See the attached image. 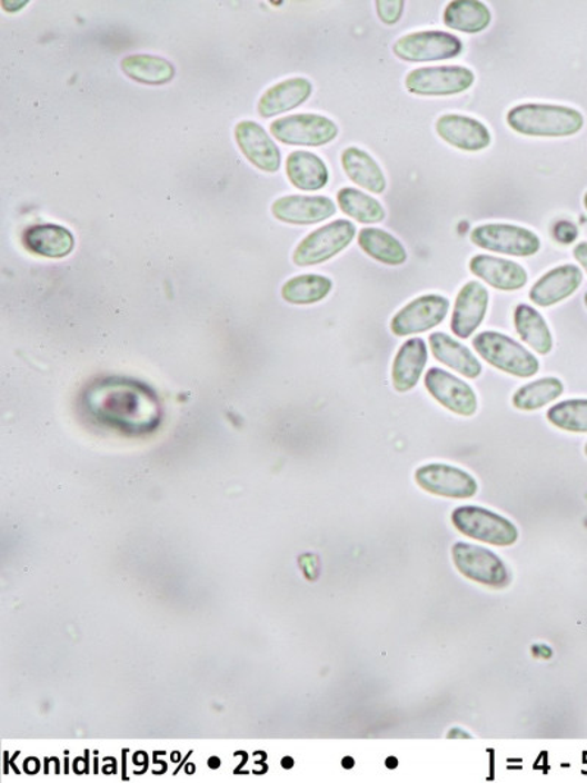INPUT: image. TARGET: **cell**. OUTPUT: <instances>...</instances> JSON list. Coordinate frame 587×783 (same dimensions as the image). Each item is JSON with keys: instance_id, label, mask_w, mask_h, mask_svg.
<instances>
[{"instance_id": "cell-1", "label": "cell", "mask_w": 587, "mask_h": 783, "mask_svg": "<svg viewBox=\"0 0 587 783\" xmlns=\"http://www.w3.org/2000/svg\"><path fill=\"white\" fill-rule=\"evenodd\" d=\"M91 418L105 427L127 434H143L158 427L160 406L143 384L128 379H103L84 396Z\"/></svg>"}, {"instance_id": "cell-2", "label": "cell", "mask_w": 587, "mask_h": 783, "mask_svg": "<svg viewBox=\"0 0 587 783\" xmlns=\"http://www.w3.org/2000/svg\"><path fill=\"white\" fill-rule=\"evenodd\" d=\"M508 126L518 135L529 137H570L585 126L576 109L559 105H520L507 116Z\"/></svg>"}, {"instance_id": "cell-3", "label": "cell", "mask_w": 587, "mask_h": 783, "mask_svg": "<svg viewBox=\"0 0 587 783\" xmlns=\"http://www.w3.org/2000/svg\"><path fill=\"white\" fill-rule=\"evenodd\" d=\"M474 349L490 366L513 377L531 378L539 373V360L506 334L495 331L477 334Z\"/></svg>"}, {"instance_id": "cell-4", "label": "cell", "mask_w": 587, "mask_h": 783, "mask_svg": "<svg viewBox=\"0 0 587 783\" xmlns=\"http://www.w3.org/2000/svg\"><path fill=\"white\" fill-rule=\"evenodd\" d=\"M451 521L458 533L490 546L510 547L518 539L517 526L511 521L485 507H457Z\"/></svg>"}, {"instance_id": "cell-5", "label": "cell", "mask_w": 587, "mask_h": 783, "mask_svg": "<svg viewBox=\"0 0 587 783\" xmlns=\"http://www.w3.org/2000/svg\"><path fill=\"white\" fill-rule=\"evenodd\" d=\"M457 571L467 579L490 588H506L511 575L506 563L490 549L469 543H456L451 549Z\"/></svg>"}, {"instance_id": "cell-6", "label": "cell", "mask_w": 587, "mask_h": 783, "mask_svg": "<svg viewBox=\"0 0 587 783\" xmlns=\"http://www.w3.org/2000/svg\"><path fill=\"white\" fill-rule=\"evenodd\" d=\"M355 224L338 219L311 232L297 246L292 260L298 267H314L341 254L355 240Z\"/></svg>"}, {"instance_id": "cell-7", "label": "cell", "mask_w": 587, "mask_h": 783, "mask_svg": "<svg viewBox=\"0 0 587 783\" xmlns=\"http://www.w3.org/2000/svg\"><path fill=\"white\" fill-rule=\"evenodd\" d=\"M470 240L480 249L495 251L516 258H527L540 250V238L527 228L510 226V224H488L476 227Z\"/></svg>"}, {"instance_id": "cell-8", "label": "cell", "mask_w": 587, "mask_h": 783, "mask_svg": "<svg viewBox=\"0 0 587 783\" xmlns=\"http://www.w3.org/2000/svg\"><path fill=\"white\" fill-rule=\"evenodd\" d=\"M270 135L281 143L319 148L330 143L338 136V127L327 117L298 113L272 122Z\"/></svg>"}, {"instance_id": "cell-9", "label": "cell", "mask_w": 587, "mask_h": 783, "mask_svg": "<svg viewBox=\"0 0 587 783\" xmlns=\"http://www.w3.org/2000/svg\"><path fill=\"white\" fill-rule=\"evenodd\" d=\"M461 52V40L445 31H419L404 36L394 44V53L407 62L445 61Z\"/></svg>"}, {"instance_id": "cell-10", "label": "cell", "mask_w": 587, "mask_h": 783, "mask_svg": "<svg viewBox=\"0 0 587 783\" xmlns=\"http://www.w3.org/2000/svg\"><path fill=\"white\" fill-rule=\"evenodd\" d=\"M415 479L424 492L454 500L475 497L479 489L474 475L447 464L420 466L416 470Z\"/></svg>"}, {"instance_id": "cell-11", "label": "cell", "mask_w": 587, "mask_h": 783, "mask_svg": "<svg viewBox=\"0 0 587 783\" xmlns=\"http://www.w3.org/2000/svg\"><path fill=\"white\" fill-rule=\"evenodd\" d=\"M474 71L465 67H426L407 76L406 87L412 95L451 96L470 89Z\"/></svg>"}, {"instance_id": "cell-12", "label": "cell", "mask_w": 587, "mask_h": 783, "mask_svg": "<svg viewBox=\"0 0 587 783\" xmlns=\"http://www.w3.org/2000/svg\"><path fill=\"white\" fill-rule=\"evenodd\" d=\"M449 301L444 296L417 297L394 316L391 331L397 337L415 336L438 327L447 318Z\"/></svg>"}, {"instance_id": "cell-13", "label": "cell", "mask_w": 587, "mask_h": 783, "mask_svg": "<svg viewBox=\"0 0 587 783\" xmlns=\"http://www.w3.org/2000/svg\"><path fill=\"white\" fill-rule=\"evenodd\" d=\"M425 387L440 406L452 414L465 418L476 414L477 397L474 388L447 370L429 369L425 377Z\"/></svg>"}, {"instance_id": "cell-14", "label": "cell", "mask_w": 587, "mask_h": 783, "mask_svg": "<svg viewBox=\"0 0 587 783\" xmlns=\"http://www.w3.org/2000/svg\"><path fill=\"white\" fill-rule=\"evenodd\" d=\"M489 293L479 281L467 283L458 293L454 305L451 331L461 340L470 338L484 323L488 310Z\"/></svg>"}, {"instance_id": "cell-15", "label": "cell", "mask_w": 587, "mask_h": 783, "mask_svg": "<svg viewBox=\"0 0 587 783\" xmlns=\"http://www.w3.org/2000/svg\"><path fill=\"white\" fill-rule=\"evenodd\" d=\"M337 206L325 196H283L272 205L273 217L294 226H310L332 217Z\"/></svg>"}, {"instance_id": "cell-16", "label": "cell", "mask_w": 587, "mask_h": 783, "mask_svg": "<svg viewBox=\"0 0 587 783\" xmlns=\"http://www.w3.org/2000/svg\"><path fill=\"white\" fill-rule=\"evenodd\" d=\"M238 148L256 168L265 172H277L281 167V152L265 128L253 121H241L236 127Z\"/></svg>"}, {"instance_id": "cell-17", "label": "cell", "mask_w": 587, "mask_h": 783, "mask_svg": "<svg viewBox=\"0 0 587 783\" xmlns=\"http://www.w3.org/2000/svg\"><path fill=\"white\" fill-rule=\"evenodd\" d=\"M584 281V272L577 265H561L539 278L529 293L530 300L540 308H549L575 295Z\"/></svg>"}, {"instance_id": "cell-18", "label": "cell", "mask_w": 587, "mask_h": 783, "mask_svg": "<svg viewBox=\"0 0 587 783\" xmlns=\"http://www.w3.org/2000/svg\"><path fill=\"white\" fill-rule=\"evenodd\" d=\"M437 132L440 139L452 148L466 152H479L490 145L488 128L475 118L465 116H444L438 119Z\"/></svg>"}, {"instance_id": "cell-19", "label": "cell", "mask_w": 587, "mask_h": 783, "mask_svg": "<svg viewBox=\"0 0 587 783\" xmlns=\"http://www.w3.org/2000/svg\"><path fill=\"white\" fill-rule=\"evenodd\" d=\"M469 267L477 278L501 291L520 290L529 279L521 265L495 256L477 255L470 260Z\"/></svg>"}, {"instance_id": "cell-20", "label": "cell", "mask_w": 587, "mask_h": 783, "mask_svg": "<svg viewBox=\"0 0 587 783\" xmlns=\"http://www.w3.org/2000/svg\"><path fill=\"white\" fill-rule=\"evenodd\" d=\"M428 364V347L421 338H410L398 350L392 364V386L398 393H408L420 381Z\"/></svg>"}, {"instance_id": "cell-21", "label": "cell", "mask_w": 587, "mask_h": 783, "mask_svg": "<svg viewBox=\"0 0 587 783\" xmlns=\"http://www.w3.org/2000/svg\"><path fill=\"white\" fill-rule=\"evenodd\" d=\"M311 90H314L311 82L301 79V77L278 82L261 96L259 105H257V112L260 117L272 118L279 113L291 111L310 98Z\"/></svg>"}, {"instance_id": "cell-22", "label": "cell", "mask_w": 587, "mask_h": 783, "mask_svg": "<svg viewBox=\"0 0 587 783\" xmlns=\"http://www.w3.org/2000/svg\"><path fill=\"white\" fill-rule=\"evenodd\" d=\"M22 242L31 254L52 259L66 258L76 245L70 230L53 224L30 227L22 236Z\"/></svg>"}, {"instance_id": "cell-23", "label": "cell", "mask_w": 587, "mask_h": 783, "mask_svg": "<svg viewBox=\"0 0 587 783\" xmlns=\"http://www.w3.org/2000/svg\"><path fill=\"white\" fill-rule=\"evenodd\" d=\"M429 346L435 359L440 364L456 370L462 377L469 379L480 377L481 370H484L480 361L476 359L470 349L454 340L448 334H430Z\"/></svg>"}, {"instance_id": "cell-24", "label": "cell", "mask_w": 587, "mask_h": 783, "mask_svg": "<svg viewBox=\"0 0 587 783\" xmlns=\"http://www.w3.org/2000/svg\"><path fill=\"white\" fill-rule=\"evenodd\" d=\"M286 168L291 185L297 189L316 191L328 185V167L318 155L297 150L287 158Z\"/></svg>"}, {"instance_id": "cell-25", "label": "cell", "mask_w": 587, "mask_h": 783, "mask_svg": "<svg viewBox=\"0 0 587 783\" xmlns=\"http://www.w3.org/2000/svg\"><path fill=\"white\" fill-rule=\"evenodd\" d=\"M341 163L348 178L370 194L380 195L387 189V178L382 169L365 150L359 148L344 150Z\"/></svg>"}, {"instance_id": "cell-26", "label": "cell", "mask_w": 587, "mask_h": 783, "mask_svg": "<svg viewBox=\"0 0 587 783\" xmlns=\"http://www.w3.org/2000/svg\"><path fill=\"white\" fill-rule=\"evenodd\" d=\"M514 324L521 340L539 355H548L554 347L553 334L547 320L529 305H518L514 310Z\"/></svg>"}, {"instance_id": "cell-27", "label": "cell", "mask_w": 587, "mask_h": 783, "mask_svg": "<svg viewBox=\"0 0 587 783\" xmlns=\"http://www.w3.org/2000/svg\"><path fill=\"white\" fill-rule=\"evenodd\" d=\"M445 26L461 33H480L490 24V11L485 3L476 0H458L445 9Z\"/></svg>"}, {"instance_id": "cell-28", "label": "cell", "mask_w": 587, "mask_h": 783, "mask_svg": "<svg viewBox=\"0 0 587 783\" xmlns=\"http://www.w3.org/2000/svg\"><path fill=\"white\" fill-rule=\"evenodd\" d=\"M121 68L130 79L150 86L167 85L176 76V68L171 62L151 54H131L123 58Z\"/></svg>"}, {"instance_id": "cell-29", "label": "cell", "mask_w": 587, "mask_h": 783, "mask_svg": "<svg viewBox=\"0 0 587 783\" xmlns=\"http://www.w3.org/2000/svg\"><path fill=\"white\" fill-rule=\"evenodd\" d=\"M359 246L366 255L380 264L398 267L407 260V251L401 242L380 228H364L359 235Z\"/></svg>"}, {"instance_id": "cell-30", "label": "cell", "mask_w": 587, "mask_h": 783, "mask_svg": "<svg viewBox=\"0 0 587 783\" xmlns=\"http://www.w3.org/2000/svg\"><path fill=\"white\" fill-rule=\"evenodd\" d=\"M332 290V281L324 275L306 274L283 284L282 299L292 305H311L322 301Z\"/></svg>"}, {"instance_id": "cell-31", "label": "cell", "mask_w": 587, "mask_h": 783, "mask_svg": "<svg viewBox=\"0 0 587 783\" xmlns=\"http://www.w3.org/2000/svg\"><path fill=\"white\" fill-rule=\"evenodd\" d=\"M563 393L564 384L558 378H540L538 381L526 384L525 387L518 388L513 396V406L523 412L543 409L549 403L561 397Z\"/></svg>"}, {"instance_id": "cell-32", "label": "cell", "mask_w": 587, "mask_h": 783, "mask_svg": "<svg viewBox=\"0 0 587 783\" xmlns=\"http://www.w3.org/2000/svg\"><path fill=\"white\" fill-rule=\"evenodd\" d=\"M337 200L342 212L357 222L378 224L385 219L384 206L364 191L346 187L338 191Z\"/></svg>"}, {"instance_id": "cell-33", "label": "cell", "mask_w": 587, "mask_h": 783, "mask_svg": "<svg viewBox=\"0 0 587 783\" xmlns=\"http://www.w3.org/2000/svg\"><path fill=\"white\" fill-rule=\"evenodd\" d=\"M547 419L561 432L587 434V398L557 403L547 412Z\"/></svg>"}, {"instance_id": "cell-34", "label": "cell", "mask_w": 587, "mask_h": 783, "mask_svg": "<svg viewBox=\"0 0 587 783\" xmlns=\"http://www.w3.org/2000/svg\"><path fill=\"white\" fill-rule=\"evenodd\" d=\"M376 11L385 24H397L401 20L404 2L402 0H392V2L391 0H379L376 2Z\"/></svg>"}, {"instance_id": "cell-35", "label": "cell", "mask_w": 587, "mask_h": 783, "mask_svg": "<svg viewBox=\"0 0 587 783\" xmlns=\"http://www.w3.org/2000/svg\"><path fill=\"white\" fill-rule=\"evenodd\" d=\"M554 236L559 242L570 245V242L575 241L577 236H579V231H577V228L573 226V224L563 221L555 226Z\"/></svg>"}, {"instance_id": "cell-36", "label": "cell", "mask_w": 587, "mask_h": 783, "mask_svg": "<svg viewBox=\"0 0 587 783\" xmlns=\"http://www.w3.org/2000/svg\"><path fill=\"white\" fill-rule=\"evenodd\" d=\"M573 255H575V259L584 267L587 274V241L579 242L573 250Z\"/></svg>"}, {"instance_id": "cell-37", "label": "cell", "mask_w": 587, "mask_h": 783, "mask_svg": "<svg viewBox=\"0 0 587 783\" xmlns=\"http://www.w3.org/2000/svg\"><path fill=\"white\" fill-rule=\"evenodd\" d=\"M9 4H12V7L3 8L4 11L8 12H17L20 11V9L26 8L27 2H9Z\"/></svg>"}, {"instance_id": "cell-38", "label": "cell", "mask_w": 587, "mask_h": 783, "mask_svg": "<svg viewBox=\"0 0 587 783\" xmlns=\"http://www.w3.org/2000/svg\"><path fill=\"white\" fill-rule=\"evenodd\" d=\"M294 766V760L291 757H286L282 760L283 769H291Z\"/></svg>"}, {"instance_id": "cell-39", "label": "cell", "mask_w": 587, "mask_h": 783, "mask_svg": "<svg viewBox=\"0 0 587 783\" xmlns=\"http://www.w3.org/2000/svg\"><path fill=\"white\" fill-rule=\"evenodd\" d=\"M209 766L212 769H218L220 766V760L218 757L210 759Z\"/></svg>"}, {"instance_id": "cell-40", "label": "cell", "mask_w": 587, "mask_h": 783, "mask_svg": "<svg viewBox=\"0 0 587 783\" xmlns=\"http://www.w3.org/2000/svg\"><path fill=\"white\" fill-rule=\"evenodd\" d=\"M342 764H344V767L350 769V767H352V764H355V762H352V759L348 757V759L344 760Z\"/></svg>"}, {"instance_id": "cell-41", "label": "cell", "mask_w": 587, "mask_h": 783, "mask_svg": "<svg viewBox=\"0 0 587 783\" xmlns=\"http://www.w3.org/2000/svg\"><path fill=\"white\" fill-rule=\"evenodd\" d=\"M397 764H398V762H397V760L394 759V757L387 760V766H388V767H396Z\"/></svg>"}, {"instance_id": "cell-42", "label": "cell", "mask_w": 587, "mask_h": 783, "mask_svg": "<svg viewBox=\"0 0 587 783\" xmlns=\"http://www.w3.org/2000/svg\"><path fill=\"white\" fill-rule=\"evenodd\" d=\"M584 204H585V208L587 210V194L585 195Z\"/></svg>"}, {"instance_id": "cell-43", "label": "cell", "mask_w": 587, "mask_h": 783, "mask_svg": "<svg viewBox=\"0 0 587 783\" xmlns=\"http://www.w3.org/2000/svg\"><path fill=\"white\" fill-rule=\"evenodd\" d=\"M585 305H586V308H587V293H586V296H585Z\"/></svg>"}, {"instance_id": "cell-44", "label": "cell", "mask_w": 587, "mask_h": 783, "mask_svg": "<svg viewBox=\"0 0 587 783\" xmlns=\"http://www.w3.org/2000/svg\"><path fill=\"white\" fill-rule=\"evenodd\" d=\"M585 455H586V457H587V443H586V446H585Z\"/></svg>"}]
</instances>
